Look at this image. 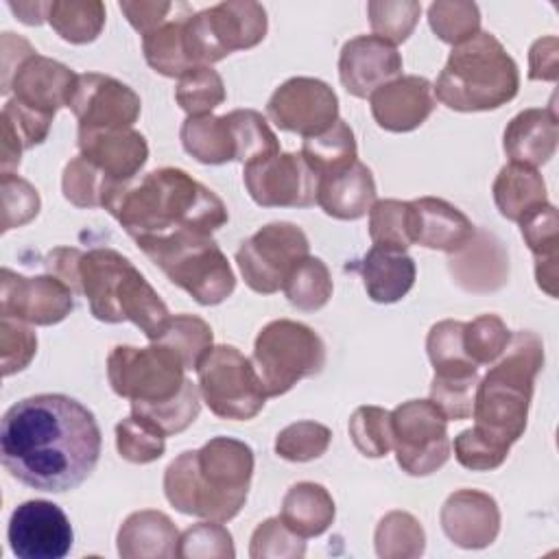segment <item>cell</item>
Masks as SVG:
<instances>
[{
  "instance_id": "1",
  "label": "cell",
  "mask_w": 559,
  "mask_h": 559,
  "mask_svg": "<svg viewBox=\"0 0 559 559\" xmlns=\"http://www.w3.org/2000/svg\"><path fill=\"white\" fill-rule=\"evenodd\" d=\"M0 456L4 469L22 485L63 493L94 472L100 428L94 413L70 395H31L2 415Z\"/></svg>"
},
{
  "instance_id": "2",
  "label": "cell",
  "mask_w": 559,
  "mask_h": 559,
  "mask_svg": "<svg viewBox=\"0 0 559 559\" xmlns=\"http://www.w3.org/2000/svg\"><path fill=\"white\" fill-rule=\"evenodd\" d=\"M105 210L138 242L177 231L210 234L229 218L225 203L181 168H155L120 186Z\"/></svg>"
},
{
  "instance_id": "3",
  "label": "cell",
  "mask_w": 559,
  "mask_h": 559,
  "mask_svg": "<svg viewBox=\"0 0 559 559\" xmlns=\"http://www.w3.org/2000/svg\"><path fill=\"white\" fill-rule=\"evenodd\" d=\"M253 476V450L231 437H212L199 450H186L164 472L166 500L186 515L227 522L247 500Z\"/></svg>"
},
{
  "instance_id": "4",
  "label": "cell",
  "mask_w": 559,
  "mask_h": 559,
  "mask_svg": "<svg viewBox=\"0 0 559 559\" xmlns=\"http://www.w3.org/2000/svg\"><path fill=\"white\" fill-rule=\"evenodd\" d=\"M542 367V338L535 332L520 330L511 334L507 349L476 384L472 430L507 456L526 430L533 386Z\"/></svg>"
},
{
  "instance_id": "5",
  "label": "cell",
  "mask_w": 559,
  "mask_h": 559,
  "mask_svg": "<svg viewBox=\"0 0 559 559\" xmlns=\"http://www.w3.org/2000/svg\"><path fill=\"white\" fill-rule=\"evenodd\" d=\"M79 290L98 321H131L148 341H157L170 319L166 304L133 262L109 247H96L81 255Z\"/></svg>"
},
{
  "instance_id": "6",
  "label": "cell",
  "mask_w": 559,
  "mask_h": 559,
  "mask_svg": "<svg viewBox=\"0 0 559 559\" xmlns=\"http://www.w3.org/2000/svg\"><path fill=\"white\" fill-rule=\"evenodd\" d=\"M520 72L513 57L491 33L452 46L432 94L454 111H489L515 98Z\"/></svg>"
},
{
  "instance_id": "7",
  "label": "cell",
  "mask_w": 559,
  "mask_h": 559,
  "mask_svg": "<svg viewBox=\"0 0 559 559\" xmlns=\"http://www.w3.org/2000/svg\"><path fill=\"white\" fill-rule=\"evenodd\" d=\"M144 255L197 304L216 306L236 288V275L210 234L177 231L138 240Z\"/></svg>"
},
{
  "instance_id": "8",
  "label": "cell",
  "mask_w": 559,
  "mask_h": 559,
  "mask_svg": "<svg viewBox=\"0 0 559 559\" xmlns=\"http://www.w3.org/2000/svg\"><path fill=\"white\" fill-rule=\"evenodd\" d=\"M251 362L266 395L277 397L299 380L321 373L325 367V345L310 325L275 319L258 332Z\"/></svg>"
},
{
  "instance_id": "9",
  "label": "cell",
  "mask_w": 559,
  "mask_h": 559,
  "mask_svg": "<svg viewBox=\"0 0 559 559\" xmlns=\"http://www.w3.org/2000/svg\"><path fill=\"white\" fill-rule=\"evenodd\" d=\"M266 11L251 0H223L186 15L183 41L192 66H212L229 52L258 46L266 35Z\"/></svg>"
},
{
  "instance_id": "10",
  "label": "cell",
  "mask_w": 559,
  "mask_h": 559,
  "mask_svg": "<svg viewBox=\"0 0 559 559\" xmlns=\"http://www.w3.org/2000/svg\"><path fill=\"white\" fill-rule=\"evenodd\" d=\"M199 393L221 419H253L266 402V391L253 362L234 345H216L197 367Z\"/></svg>"
},
{
  "instance_id": "11",
  "label": "cell",
  "mask_w": 559,
  "mask_h": 559,
  "mask_svg": "<svg viewBox=\"0 0 559 559\" xmlns=\"http://www.w3.org/2000/svg\"><path fill=\"white\" fill-rule=\"evenodd\" d=\"M107 380L116 395L140 404L175 397L186 384L181 358L166 345H116L107 356Z\"/></svg>"
},
{
  "instance_id": "12",
  "label": "cell",
  "mask_w": 559,
  "mask_h": 559,
  "mask_svg": "<svg viewBox=\"0 0 559 559\" xmlns=\"http://www.w3.org/2000/svg\"><path fill=\"white\" fill-rule=\"evenodd\" d=\"M310 245L301 227L277 221L260 227L253 236L240 242L236 251V264L245 284L260 293H277L290 271L308 258Z\"/></svg>"
},
{
  "instance_id": "13",
  "label": "cell",
  "mask_w": 559,
  "mask_h": 559,
  "mask_svg": "<svg viewBox=\"0 0 559 559\" xmlns=\"http://www.w3.org/2000/svg\"><path fill=\"white\" fill-rule=\"evenodd\" d=\"M391 435L402 472L428 476L450 459L448 419L430 400H408L391 411Z\"/></svg>"
},
{
  "instance_id": "14",
  "label": "cell",
  "mask_w": 559,
  "mask_h": 559,
  "mask_svg": "<svg viewBox=\"0 0 559 559\" xmlns=\"http://www.w3.org/2000/svg\"><path fill=\"white\" fill-rule=\"evenodd\" d=\"M242 181L262 207H310L317 203L319 177L301 153H277L245 164Z\"/></svg>"
},
{
  "instance_id": "15",
  "label": "cell",
  "mask_w": 559,
  "mask_h": 559,
  "mask_svg": "<svg viewBox=\"0 0 559 559\" xmlns=\"http://www.w3.org/2000/svg\"><path fill=\"white\" fill-rule=\"evenodd\" d=\"M266 114L282 131L312 138L338 120V96L321 79L293 76L271 94Z\"/></svg>"
},
{
  "instance_id": "16",
  "label": "cell",
  "mask_w": 559,
  "mask_h": 559,
  "mask_svg": "<svg viewBox=\"0 0 559 559\" xmlns=\"http://www.w3.org/2000/svg\"><path fill=\"white\" fill-rule=\"evenodd\" d=\"M74 308V290L57 275H22L11 269L0 273V314L28 325H55Z\"/></svg>"
},
{
  "instance_id": "17",
  "label": "cell",
  "mask_w": 559,
  "mask_h": 559,
  "mask_svg": "<svg viewBox=\"0 0 559 559\" xmlns=\"http://www.w3.org/2000/svg\"><path fill=\"white\" fill-rule=\"evenodd\" d=\"M7 539L20 559H61L72 548V524L61 507L48 500H26L9 518Z\"/></svg>"
},
{
  "instance_id": "18",
  "label": "cell",
  "mask_w": 559,
  "mask_h": 559,
  "mask_svg": "<svg viewBox=\"0 0 559 559\" xmlns=\"http://www.w3.org/2000/svg\"><path fill=\"white\" fill-rule=\"evenodd\" d=\"M68 107L79 120V129H127L140 118V96L122 81L85 72L76 74Z\"/></svg>"
},
{
  "instance_id": "19",
  "label": "cell",
  "mask_w": 559,
  "mask_h": 559,
  "mask_svg": "<svg viewBox=\"0 0 559 559\" xmlns=\"http://www.w3.org/2000/svg\"><path fill=\"white\" fill-rule=\"evenodd\" d=\"M74 81L76 74L66 63L35 50L13 68L7 81H2V92L9 94L13 90V98L17 103L55 118L59 107H68Z\"/></svg>"
},
{
  "instance_id": "20",
  "label": "cell",
  "mask_w": 559,
  "mask_h": 559,
  "mask_svg": "<svg viewBox=\"0 0 559 559\" xmlns=\"http://www.w3.org/2000/svg\"><path fill=\"white\" fill-rule=\"evenodd\" d=\"M402 74V55L393 44L376 35H358L343 44L338 55V76L343 87L367 98L378 87Z\"/></svg>"
},
{
  "instance_id": "21",
  "label": "cell",
  "mask_w": 559,
  "mask_h": 559,
  "mask_svg": "<svg viewBox=\"0 0 559 559\" xmlns=\"http://www.w3.org/2000/svg\"><path fill=\"white\" fill-rule=\"evenodd\" d=\"M79 151L118 188L133 181L148 159L146 138L133 127L79 129Z\"/></svg>"
},
{
  "instance_id": "22",
  "label": "cell",
  "mask_w": 559,
  "mask_h": 559,
  "mask_svg": "<svg viewBox=\"0 0 559 559\" xmlns=\"http://www.w3.org/2000/svg\"><path fill=\"white\" fill-rule=\"evenodd\" d=\"M445 537L467 550L487 548L500 533L498 502L478 489L450 493L439 513Z\"/></svg>"
},
{
  "instance_id": "23",
  "label": "cell",
  "mask_w": 559,
  "mask_h": 559,
  "mask_svg": "<svg viewBox=\"0 0 559 559\" xmlns=\"http://www.w3.org/2000/svg\"><path fill=\"white\" fill-rule=\"evenodd\" d=\"M371 116L384 131L406 133L421 127L435 109V94L428 79L406 74L389 81L369 96Z\"/></svg>"
},
{
  "instance_id": "24",
  "label": "cell",
  "mask_w": 559,
  "mask_h": 559,
  "mask_svg": "<svg viewBox=\"0 0 559 559\" xmlns=\"http://www.w3.org/2000/svg\"><path fill=\"white\" fill-rule=\"evenodd\" d=\"M448 269L463 290L493 293L507 284L509 255L493 234L474 229V236L459 251L450 253Z\"/></svg>"
},
{
  "instance_id": "25",
  "label": "cell",
  "mask_w": 559,
  "mask_h": 559,
  "mask_svg": "<svg viewBox=\"0 0 559 559\" xmlns=\"http://www.w3.org/2000/svg\"><path fill=\"white\" fill-rule=\"evenodd\" d=\"M413 212V245L445 253L459 251L472 236V221L452 203L437 197L411 201Z\"/></svg>"
},
{
  "instance_id": "26",
  "label": "cell",
  "mask_w": 559,
  "mask_h": 559,
  "mask_svg": "<svg viewBox=\"0 0 559 559\" xmlns=\"http://www.w3.org/2000/svg\"><path fill=\"white\" fill-rule=\"evenodd\" d=\"M376 203V181L367 164L356 159L343 170L319 177L317 205L332 218H362Z\"/></svg>"
},
{
  "instance_id": "27",
  "label": "cell",
  "mask_w": 559,
  "mask_h": 559,
  "mask_svg": "<svg viewBox=\"0 0 559 559\" xmlns=\"http://www.w3.org/2000/svg\"><path fill=\"white\" fill-rule=\"evenodd\" d=\"M557 140L559 127L555 107H531L511 118L504 129L502 146L511 162L537 168L555 155Z\"/></svg>"
},
{
  "instance_id": "28",
  "label": "cell",
  "mask_w": 559,
  "mask_h": 559,
  "mask_svg": "<svg viewBox=\"0 0 559 559\" xmlns=\"http://www.w3.org/2000/svg\"><path fill=\"white\" fill-rule=\"evenodd\" d=\"M116 542L122 559H170L177 557L179 531L166 513L144 509L122 522Z\"/></svg>"
},
{
  "instance_id": "29",
  "label": "cell",
  "mask_w": 559,
  "mask_h": 559,
  "mask_svg": "<svg viewBox=\"0 0 559 559\" xmlns=\"http://www.w3.org/2000/svg\"><path fill=\"white\" fill-rule=\"evenodd\" d=\"M367 295L378 304L400 301L415 284V260L406 251L373 245L356 264Z\"/></svg>"
},
{
  "instance_id": "30",
  "label": "cell",
  "mask_w": 559,
  "mask_h": 559,
  "mask_svg": "<svg viewBox=\"0 0 559 559\" xmlns=\"http://www.w3.org/2000/svg\"><path fill=\"white\" fill-rule=\"evenodd\" d=\"M491 192L498 212L513 223H520L524 216L548 203L546 183L539 170L518 162H509L500 168Z\"/></svg>"
},
{
  "instance_id": "31",
  "label": "cell",
  "mask_w": 559,
  "mask_h": 559,
  "mask_svg": "<svg viewBox=\"0 0 559 559\" xmlns=\"http://www.w3.org/2000/svg\"><path fill=\"white\" fill-rule=\"evenodd\" d=\"M520 231L531 253L535 255V280L537 286L557 297V262H559V221L552 203H544L520 221Z\"/></svg>"
},
{
  "instance_id": "32",
  "label": "cell",
  "mask_w": 559,
  "mask_h": 559,
  "mask_svg": "<svg viewBox=\"0 0 559 559\" xmlns=\"http://www.w3.org/2000/svg\"><path fill=\"white\" fill-rule=\"evenodd\" d=\"M336 507L330 491L319 483H297L282 500V522L299 537H317L334 522Z\"/></svg>"
},
{
  "instance_id": "33",
  "label": "cell",
  "mask_w": 559,
  "mask_h": 559,
  "mask_svg": "<svg viewBox=\"0 0 559 559\" xmlns=\"http://www.w3.org/2000/svg\"><path fill=\"white\" fill-rule=\"evenodd\" d=\"M188 155L201 164H227L236 159V142L225 116H188L179 129Z\"/></svg>"
},
{
  "instance_id": "34",
  "label": "cell",
  "mask_w": 559,
  "mask_h": 559,
  "mask_svg": "<svg viewBox=\"0 0 559 559\" xmlns=\"http://www.w3.org/2000/svg\"><path fill=\"white\" fill-rule=\"evenodd\" d=\"M299 153L317 177L343 170L358 159L354 131L341 118L328 131L312 138H304Z\"/></svg>"
},
{
  "instance_id": "35",
  "label": "cell",
  "mask_w": 559,
  "mask_h": 559,
  "mask_svg": "<svg viewBox=\"0 0 559 559\" xmlns=\"http://www.w3.org/2000/svg\"><path fill=\"white\" fill-rule=\"evenodd\" d=\"M46 20L61 39L90 44L105 26V4L100 0H52Z\"/></svg>"
},
{
  "instance_id": "36",
  "label": "cell",
  "mask_w": 559,
  "mask_h": 559,
  "mask_svg": "<svg viewBox=\"0 0 559 559\" xmlns=\"http://www.w3.org/2000/svg\"><path fill=\"white\" fill-rule=\"evenodd\" d=\"M183 20L186 17H173L166 20L162 26L151 31L148 35L142 37V50L146 63L170 79H179L186 74L192 66L186 41H183Z\"/></svg>"
},
{
  "instance_id": "37",
  "label": "cell",
  "mask_w": 559,
  "mask_h": 559,
  "mask_svg": "<svg viewBox=\"0 0 559 559\" xmlns=\"http://www.w3.org/2000/svg\"><path fill=\"white\" fill-rule=\"evenodd\" d=\"M478 384V367L435 371L430 384V402L445 415V419H467L474 408V391Z\"/></svg>"
},
{
  "instance_id": "38",
  "label": "cell",
  "mask_w": 559,
  "mask_h": 559,
  "mask_svg": "<svg viewBox=\"0 0 559 559\" xmlns=\"http://www.w3.org/2000/svg\"><path fill=\"white\" fill-rule=\"evenodd\" d=\"M332 275L321 258H304L286 277L282 290L297 310H319L332 297Z\"/></svg>"
},
{
  "instance_id": "39",
  "label": "cell",
  "mask_w": 559,
  "mask_h": 559,
  "mask_svg": "<svg viewBox=\"0 0 559 559\" xmlns=\"http://www.w3.org/2000/svg\"><path fill=\"white\" fill-rule=\"evenodd\" d=\"M234 142L236 162L249 164L255 159H266L280 153V142L266 118L255 109H234L225 114Z\"/></svg>"
},
{
  "instance_id": "40",
  "label": "cell",
  "mask_w": 559,
  "mask_h": 559,
  "mask_svg": "<svg viewBox=\"0 0 559 559\" xmlns=\"http://www.w3.org/2000/svg\"><path fill=\"white\" fill-rule=\"evenodd\" d=\"M212 328L197 314H175L168 319L166 328L153 343H162L170 347L183 362L186 371L199 367L212 345Z\"/></svg>"
},
{
  "instance_id": "41",
  "label": "cell",
  "mask_w": 559,
  "mask_h": 559,
  "mask_svg": "<svg viewBox=\"0 0 559 559\" xmlns=\"http://www.w3.org/2000/svg\"><path fill=\"white\" fill-rule=\"evenodd\" d=\"M373 542L382 559H411L424 552L426 533L411 513L391 511L378 522Z\"/></svg>"
},
{
  "instance_id": "42",
  "label": "cell",
  "mask_w": 559,
  "mask_h": 559,
  "mask_svg": "<svg viewBox=\"0 0 559 559\" xmlns=\"http://www.w3.org/2000/svg\"><path fill=\"white\" fill-rule=\"evenodd\" d=\"M369 238L378 247L406 251L413 245L411 201L380 199L369 210Z\"/></svg>"
},
{
  "instance_id": "43",
  "label": "cell",
  "mask_w": 559,
  "mask_h": 559,
  "mask_svg": "<svg viewBox=\"0 0 559 559\" xmlns=\"http://www.w3.org/2000/svg\"><path fill=\"white\" fill-rule=\"evenodd\" d=\"M199 411H201V393L192 380H186L183 389L166 402H157V404L131 402V413L148 419L166 437L183 432L199 417Z\"/></svg>"
},
{
  "instance_id": "44",
  "label": "cell",
  "mask_w": 559,
  "mask_h": 559,
  "mask_svg": "<svg viewBox=\"0 0 559 559\" xmlns=\"http://www.w3.org/2000/svg\"><path fill=\"white\" fill-rule=\"evenodd\" d=\"M63 197L76 207H105L107 199L118 190L92 162L81 153L72 157L61 175Z\"/></svg>"
},
{
  "instance_id": "45",
  "label": "cell",
  "mask_w": 559,
  "mask_h": 559,
  "mask_svg": "<svg viewBox=\"0 0 559 559\" xmlns=\"http://www.w3.org/2000/svg\"><path fill=\"white\" fill-rule=\"evenodd\" d=\"M175 100L188 116L212 114V109L225 100V85L221 74L212 66L190 68L177 81Z\"/></svg>"
},
{
  "instance_id": "46",
  "label": "cell",
  "mask_w": 559,
  "mask_h": 559,
  "mask_svg": "<svg viewBox=\"0 0 559 559\" xmlns=\"http://www.w3.org/2000/svg\"><path fill=\"white\" fill-rule=\"evenodd\" d=\"M116 448L124 461L146 465L164 454L166 435L148 419L131 413L116 426Z\"/></svg>"
},
{
  "instance_id": "47",
  "label": "cell",
  "mask_w": 559,
  "mask_h": 559,
  "mask_svg": "<svg viewBox=\"0 0 559 559\" xmlns=\"http://www.w3.org/2000/svg\"><path fill=\"white\" fill-rule=\"evenodd\" d=\"M428 24L445 44H461L480 31V11L474 2L439 0L428 7Z\"/></svg>"
},
{
  "instance_id": "48",
  "label": "cell",
  "mask_w": 559,
  "mask_h": 559,
  "mask_svg": "<svg viewBox=\"0 0 559 559\" xmlns=\"http://www.w3.org/2000/svg\"><path fill=\"white\" fill-rule=\"evenodd\" d=\"M349 437L360 454L369 459L386 456L393 448L391 411L382 406H358L349 417Z\"/></svg>"
},
{
  "instance_id": "49",
  "label": "cell",
  "mask_w": 559,
  "mask_h": 559,
  "mask_svg": "<svg viewBox=\"0 0 559 559\" xmlns=\"http://www.w3.org/2000/svg\"><path fill=\"white\" fill-rule=\"evenodd\" d=\"M511 341L507 323L498 314H480L463 325V349L474 365H491Z\"/></svg>"
},
{
  "instance_id": "50",
  "label": "cell",
  "mask_w": 559,
  "mask_h": 559,
  "mask_svg": "<svg viewBox=\"0 0 559 559\" xmlns=\"http://www.w3.org/2000/svg\"><path fill=\"white\" fill-rule=\"evenodd\" d=\"M330 441L332 432L328 426L319 421H295L277 432L275 454L293 463H306L325 454Z\"/></svg>"
},
{
  "instance_id": "51",
  "label": "cell",
  "mask_w": 559,
  "mask_h": 559,
  "mask_svg": "<svg viewBox=\"0 0 559 559\" xmlns=\"http://www.w3.org/2000/svg\"><path fill=\"white\" fill-rule=\"evenodd\" d=\"M234 555L231 533L216 520L192 524L179 535L177 557L181 559H231Z\"/></svg>"
},
{
  "instance_id": "52",
  "label": "cell",
  "mask_w": 559,
  "mask_h": 559,
  "mask_svg": "<svg viewBox=\"0 0 559 559\" xmlns=\"http://www.w3.org/2000/svg\"><path fill=\"white\" fill-rule=\"evenodd\" d=\"M367 13H369V24L373 35L395 46L400 41H406L408 35L413 33L421 13V4L415 0H402V2L373 0L367 4Z\"/></svg>"
},
{
  "instance_id": "53",
  "label": "cell",
  "mask_w": 559,
  "mask_h": 559,
  "mask_svg": "<svg viewBox=\"0 0 559 559\" xmlns=\"http://www.w3.org/2000/svg\"><path fill=\"white\" fill-rule=\"evenodd\" d=\"M306 555V542L293 533L282 518H269L255 526L249 544L251 559H299Z\"/></svg>"
},
{
  "instance_id": "54",
  "label": "cell",
  "mask_w": 559,
  "mask_h": 559,
  "mask_svg": "<svg viewBox=\"0 0 559 559\" xmlns=\"http://www.w3.org/2000/svg\"><path fill=\"white\" fill-rule=\"evenodd\" d=\"M463 321L443 319L435 323L426 336V352L435 367L441 369H459V367H478L474 365L463 349Z\"/></svg>"
},
{
  "instance_id": "55",
  "label": "cell",
  "mask_w": 559,
  "mask_h": 559,
  "mask_svg": "<svg viewBox=\"0 0 559 559\" xmlns=\"http://www.w3.org/2000/svg\"><path fill=\"white\" fill-rule=\"evenodd\" d=\"M2 197V231L22 227L39 214V192L22 177L13 173H2L0 177Z\"/></svg>"
},
{
  "instance_id": "56",
  "label": "cell",
  "mask_w": 559,
  "mask_h": 559,
  "mask_svg": "<svg viewBox=\"0 0 559 559\" xmlns=\"http://www.w3.org/2000/svg\"><path fill=\"white\" fill-rule=\"evenodd\" d=\"M37 352V336L24 321L0 319V360L2 376H13L28 367Z\"/></svg>"
},
{
  "instance_id": "57",
  "label": "cell",
  "mask_w": 559,
  "mask_h": 559,
  "mask_svg": "<svg viewBox=\"0 0 559 559\" xmlns=\"http://www.w3.org/2000/svg\"><path fill=\"white\" fill-rule=\"evenodd\" d=\"M2 122H7L13 129V133L17 135V140L24 144V151H26L41 144L48 138L52 118L24 107L15 98H9L2 107Z\"/></svg>"
},
{
  "instance_id": "58",
  "label": "cell",
  "mask_w": 559,
  "mask_h": 559,
  "mask_svg": "<svg viewBox=\"0 0 559 559\" xmlns=\"http://www.w3.org/2000/svg\"><path fill=\"white\" fill-rule=\"evenodd\" d=\"M454 456L463 467L474 472H489L500 467L507 461V454L491 448L472 428L454 437Z\"/></svg>"
},
{
  "instance_id": "59",
  "label": "cell",
  "mask_w": 559,
  "mask_h": 559,
  "mask_svg": "<svg viewBox=\"0 0 559 559\" xmlns=\"http://www.w3.org/2000/svg\"><path fill=\"white\" fill-rule=\"evenodd\" d=\"M120 11L127 15L129 24L144 37L168 20L173 2H120Z\"/></svg>"
},
{
  "instance_id": "60",
  "label": "cell",
  "mask_w": 559,
  "mask_h": 559,
  "mask_svg": "<svg viewBox=\"0 0 559 559\" xmlns=\"http://www.w3.org/2000/svg\"><path fill=\"white\" fill-rule=\"evenodd\" d=\"M557 50L555 35L533 41L528 50V79L531 81H557Z\"/></svg>"
},
{
  "instance_id": "61",
  "label": "cell",
  "mask_w": 559,
  "mask_h": 559,
  "mask_svg": "<svg viewBox=\"0 0 559 559\" xmlns=\"http://www.w3.org/2000/svg\"><path fill=\"white\" fill-rule=\"evenodd\" d=\"M83 251L74 249V247H57L52 251H48V255L44 258V266L50 275H57L59 280H63L74 293L79 290V260H81Z\"/></svg>"
},
{
  "instance_id": "62",
  "label": "cell",
  "mask_w": 559,
  "mask_h": 559,
  "mask_svg": "<svg viewBox=\"0 0 559 559\" xmlns=\"http://www.w3.org/2000/svg\"><path fill=\"white\" fill-rule=\"evenodd\" d=\"M9 9L17 15L20 22L24 24H41L46 20L48 2H9Z\"/></svg>"
}]
</instances>
